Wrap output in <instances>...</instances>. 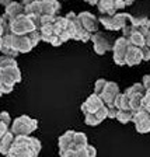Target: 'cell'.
<instances>
[{
	"instance_id": "1",
	"label": "cell",
	"mask_w": 150,
	"mask_h": 157,
	"mask_svg": "<svg viewBox=\"0 0 150 157\" xmlns=\"http://www.w3.org/2000/svg\"><path fill=\"white\" fill-rule=\"evenodd\" d=\"M39 139L31 135H16L9 153L4 157H38L41 151Z\"/></svg>"
},
{
	"instance_id": "2",
	"label": "cell",
	"mask_w": 150,
	"mask_h": 157,
	"mask_svg": "<svg viewBox=\"0 0 150 157\" xmlns=\"http://www.w3.org/2000/svg\"><path fill=\"white\" fill-rule=\"evenodd\" d=\"M34 29H38L37 25L34 24V21L27 16L25 13L21 16L13 18L9 23H4V33H10V34H17V35H24L28 34Z\"/></svg>"
},
{
	"instance_id": "3",
	"label": "cell",
	"mask_w": 150,
	"mask_h": 157,
	"mask_svg": "<svg viewBox=\"0 0 150 157\" xmlns=\"http://www.w3.org/2000/svg\"><path fill=\"white\" fill-rule=\"evenodd\" d=\"M98 21L102 24L107 29L110 31H119L122 29L126 24L132 23V16L128 13H117L114 16H108V14H102Z\"/></svg>"
},
{
	"instance_id": "4",
	"label": "cell",
	"mask_w": 150,
	"mask_h": 157,
	"mask_svg": "<svg viewBox=\"0 0 150 157\" xmlns=\"http://www.w3.org/2000/svg\"><path fill=\"white\" fill-rule=\"evenodd\" d=\"M37 128H38L37 119L29 118L28 115H21L11 122L10 129L14 135H31L37 131Z\"/></svg>"
},
{
	"instance_id": "5",
	"label": "cell",
	"mask_w": 150,
	"mask_h": 157,
	"mask_svg": "<svg viewBox=\"0 0 150 157\" xmlns=\"http://www.w3.org/2000/svg\"><path fill=\"white\" fill-rule=\"evenodd\" d=\"M146 88L142 83H135L133 86H131L129 88L125 90V94L129 97V108L137 111L142 108V102H143V97L146 94Z\"/></svg>"
},
{
	"instance_id": "6",
	"label": "cell",
	"mask_w": 150,
	"mask_h": 157,
	"mask_svg": "<svg viewBox=\"0 0 150 157\" xmlns=\"http://www.w3.org/2000/svg\"><path fill=\"white\" fill-rule=\"evenodd\" d=\"M66 18L72 21V27H73V39L76 41H82V42H87L88 39L91 38V33H88L87 29L82 25V23L79 21L77 14H75L73 11L66 16Z\"/></svg>"
},
{
	"instance_id": "7",
	"label": "cell",
	"mask_w": 150,
	"mask_h": 157,
	"mask_svg": "<svg viewBox=\"0 0 150 157\" xmlns=\"http://www.w3.org/2000/svg\"><path fill=\"white\" fill-rule=\"evenodd\" d=\"M131 42L126 36H119L114 42L112 45V51H114V62L119 66H124L125 65V55H126V51L129 48Z\"/></svg>"
},
{
	"instance_id": "8",
	"label": "cell",
	"mask_w": 150,
	"mask_h": 157,
	"mask_svg": "<svg viewBox=\"0 0 150 157\" xmlns=\"http://www.w3.org/2000/svg\"><path fill=\"white\" fill-rule=\"evenodd\" d=\"M132 122L135 124V129L139 133H149L150 132V112H147L144 108L135 111Z\"/></svg>"
},
{
	"instance_id": "9",
	"label": "cell",
	"mask_w": 150,
	"mask_h": 157,
	"mask_svg": "<svg viewBox=\"0 0 150 157\" xmlns=\"http://www.w3.org/2000/svg\"><path fill=\"white\" fill-rule=\"evenodd\" d=\"M93 41V46H94V51L97 55H104L107 53L108 51L112 49V42L111 39L105 36V34L102 33H95V34H91V38Z\"/></svg>"
},
{
	"instance_id": "10",
	"label": "cell",
	"mask_w": 150,
	"mask_h": 157,
	"mask_svg": "<svg viewBox=\"0 0 150 157\" xmlns=\"http://www.w3.org/2000/svg\"><path fill=\"white\" fill-rule=\"evenodd\" d=\"M98 11L101 14H108V16H114L117 11L126 7L124 0H100L97 3Z\"/></svg>"
},
{
	"instance_id": "11",
	"label": "cell",
	"mask_w": 150,
	"mask_h": 157,
	"mask_svg": "<svg viewBox=\"0 0 150 157\" xmlns=\"http://www.w3.org/2000/svg\"><path fill=\"white\" fill-rule=\"evenodd\" d=\"M104 104V101H102V98L100 97L98 94H95V93H93L90 97L86 100L82 104V107H80V109H82L83 114H91V112H95L98 111L100 108L102 107Z\"/></svg>"
},
{
	"instance_id": "12",
	"label": "cell",
	"mask_w": 150,
	"mask_h": 157,
	"mask_svg": "<svg viewBox=\"0 0 150 157\" xmlns=\"http://www.w3.org/2000/svg\"><path fill=\"white\" fill-rule=\"evenodd\" d=\"M119 93H121L119 91V86H118L117 83L107 82V84H105L102 93L100 94V97L102 98V101H104L105 105H114V100Z\"/></svg>"
},
{
	"instance_id": "13",
	"label": "cell",
	"mask_w": 150,
	"mask_h": 157,
	"mask_svg": "<svg viewBox=\"0 0 150 157\" xmlns=\"http://www.w3.org/2000/svg\"><path fill=\"white\" fill-rule=\"evenodd\" d=\"M77 18H79V21L82 23V25L87 29L88 33H91V34L97 33L100 21H98V18L94 16V14L88 13V11H83V13L77 14Z\"/></svg>"
},
{
	"instance_id": "14",
	"label": "cell",
	"mask_w": 150,
	"mask_h": 157,
	"mask_svg": "<svg viewBox=\"0 0 150 157\" xmlns=\"http://www.w3.org/2000/svg\"><path fill=\"white\" fill-rule=\"evenodd\" d=\"M143 60V56H142V49L139 46L135 45H129L126 51V55H125V65L128 66H136Z\"/></svg>"
},
{
	"instance_id": "15",
	"label": "cell",
	"mask_w": 150,
	"mask_h": 157,
	"mask_svg": "<svg viewBox=\"0 0 150 157\" xmlns=\"http://www.w3.org/2000/svg\"><path fill=\"white\" fill-rule=\"evenodd\" d=\"M21 14H24V6L20 2H11L10 4H7L6 10H4V23H9V21H11L13 18L21 16Z\"/></svg>"
},
{
	"instance_id": "16",
	"label": "cell",
	"mask_w": 150,
	"mask_h": 157,
	"mask_svg": "<svg viewBox=\"0 0 150 157\" xmlns=\"http://www.w3.org/2000/svg\"><path fill=\"white\" fill-rule=\"evenodd\" d=\"M2 70H3V82L9 83V84H11V86L21 82V72H20L18 66L2 69Z\"/></svg>"
},
{
	"instance_id": "17",
	"label": "cell",
	"mask_w": 150,
	"mask_h": 157,
	"mask_svg": "<svg viewBox=\"0 0 150 157\" xmlns=\"http://www.w3.org/2000/svg\"><path fill=\"white\" fill-rule=\"evenodd\" d=\"M73 139H75V131H67L59 137V153L67 150V149H72L73 146Z\"/></svg>"
},
{
	"instance_id": "18",
	"label": "cell",
	"mask_w": 150,
	"mask_h": 157,
	"mask_svg": "<svg viewBox=\"0 0 150 157\" xmlns=\"http://www.w3.org/2000/svg\"><path fill=\"white\" fill-rule=\"evenodd\" d=\"M14 136H16V135L10 129L9 132H6L3 136L0 137V154L6 156V154L9 153L10 147H11V144H13V142H14Z\"/></svg>"
},
{
	"instance_id": "19",
	"label": "cell",
	"mask_w": 150,
	"mask_h": 157,
	"mask_svg": "<svg viewBox=\"0 0 150 157\" xmlns=\"http://www.w3.org/2000/svg\"><path fill=\"white\" fill-rule=\"evenodd\" d=\"M132 27H133V31H137V33L146 35L147 31L150 29V20L146 17H140V18L132 17Z\"/></svg>"
},
{
	"instance_id": "20",
	"label": "cell",
	"mask_w": 150,
	"mask_h": 157,
	"mask_svg": "<svg viewBox=\"0 0 150 157\" xmlns=\"http://www.w3.org/2000/svg\"><path fill=\"white\" fill-rule=\"evenodd\" d=\"M41 6H42V14H49V16H56L60 9V3L58 0H41Z\"/></svg>"
},
{
	"instance_id": "21",
	"label": "cell",
	"mask_w": 150,
	"mask_h": 157,
	"mask_svg": "<svg viewBox=\"0 0 150 157\" xmlns=\"http://www.w3.org/2000/svg\"><path fill=\"white\" fill-rule=\"evenodd\" d=\"M86 144H88V140L84 132H75V139H73V146H72L73 150H79V149L84 147Z\"/></svg>"
},
{
	"instance_id": "22",
	"label": "cell",
	"mask_w": 150,
	"mask_h": 157,
	"mask_svg": "<svg viewBox=\"0 0 150 157\" xmlns=\"http://www.w3.org/2000/svg\"><path fill=\"white\" fill-rule=\"evenodd\" d=\"M133 114L135 111L131 109V108H125V109H118V115H117V119L121 124H128L133 119Z\"/></svg>"
},
{
	"instance_id": "23",
	"label": "cell",
	"mask_w": 150,
	"mask_h": 157,
	"mask_svg": "<svg viewBox=\"0 0 150 157\" xmlns=\"http://www.w3.org/2000/svg\"><path fill=\"white\" fill-rule=\"evenodd\" d=\"M128 39H129V42H131L132 45L139 46V48H142L143 45H146V35L137 33V31H133L131 35L128 36Z\"/></svg>"
},
{
	"instance_id": "24",
	"label": "cell",
	"mask_w": 150,
	"mask_h": 157,
	"mask_svg": "<svg viewBox=\"0 0 150 157\" xmlns=\"http://www.w3.org/2000/svg\"><path fill=\"white\" fill-rule=\"evenodd\" d=\"M114 105L118 108V109L129 108V97H128L125 93H119V94L115 97V100H114Z\"/></svg>"
},
{
	"instance_id": "25",
	"label": "cell",
	"mask_w": 150,
	"mask_h": 157,
	"mask_svg": "<svg viewBox=\"0 0 150 157\" xmlns=\"http://www.w3.org/2000/svg\"><path fill=\"white\" fill-rule=\"evenodd\" d=\"M14 66H18L17 65V60L11 56H0V69H7V67H14Z\"/></svg>"
},
{
	"instance_id": "26",
	"label": "cell",
	"mask_w": 150,
	"mask_h": 157,
	"mask_svg": "<svg viewBox=\"0 0 150 157\" xmlns=\"http://www.w3.org/2000/svg\"><path fill=\"white\" fill-rule=\"evenodd\" d=\"M84 122L87 125H90V126H97V125L101 124V121L97 118V115H95V112H91V114H86L84 115Z\"/></svg>"
},
{
	"instance_id": "27",
	"label": "cell",
	"mask_w": 150,
	"mask_h": 157,
	"mask_svg": "<svg viewBox=\"0 0 150 157\" xmlns=\"http://www.w3.org/2000/svg\"><path fill=\"white\" fill-rule=\"evenodd\" d=\"M105 84H107V80L105 78H98L97 82H95V86H94V93L95 94H101L102 93V90H104V87H105Z\"/></svg>"
},
{
	"instance_id": "28",
	"label": "cell",
	"mask_w": 150,
	"mask_h": 157,
	"mask_svg": "<svg viewBox=\"0 0 150 157\" xmlns=\"http://www.w3.org/2000/svg\"><path fill=\"white\" fill-rule=\"evenodd\" d=\"M142 108H144L147 112H150V90H147L146 94H144L143 102H142Z\"/></svg>"
},
{
	"instance_id": "29",
	"label": "cell",
	"mask_w": 150,
	"mask_h": 157,
	"mask_svg": "<svg viewBox=\"0 0 150 157\" xmlns=\"http://www.w3.org/2000/svg\"><path fill=\"white\" fill-rule=\"evenodd\" d=\"M108 107V118L111 119H117V115H118V108L115 105H107Z\"/></svg>"
},
{
	"instance_id": "30",
	"label": "cell",
	"mask_w": 150,
	"mask_h": 157,
	"mask_svg": "<svg viewBox=\"0 0 150 157\" xmlns=\"http://www.w3.org/2000/svg\"><path fill=\"white\" fill-rule=\"evenodd\" d=\"M13 87H14V86L9 84V83H6V82H3L2 84H0V90H2V93H3V94H9V93H11V91H13Z\"/></svg>"
},
{
	"instance_id": "31",
	"label": "cell",
	"mask_w": 150,
	"mask_h": 157,
	"mask_svg": "<svg viewBox=\"0 0 150 157\" xmlns=\"http://www.w3.org/2000/svg\"><path fill=\"white\" fill-rule=\"evenodd\" d=\"M59 154H60V157H79L77 151L73 150V149H67V150L62 151V153H59Z\"/></svg>"
},
{
	"instance_id": "32",
	"label": "cell",
	"mask_w": 150,
	"mask_h": 157,
	"mask_svg": "<svg viewBox=\"0 0 150 157\" xmlns=\"http://www.w3.org/2000/svg\"><path fill=\"white\" fill-rule=\"evenodd\" d=\"M142 56H143V60H150V48L146 45L142 46Z\"/></svg>"
},
{
	"instance_id": "33",
	"label": "cell",
	"mask_w": 150,
	"mask_h": 157,
	"mask_svg": "<svg viewBox=\"0 0 150 157\" xmlns=\"http://www.w3.org/2000/svg\"><path fill=\"white\" fill-rule=\"evenodd\" d=\"M142 84L144 86V88H146V90H150V75L143 76V83H142Z\"/></svg>"
},
{
	"instance_id": "34",
	"label": "cell",
	"mask_w": 150,
	"mask_h": 157,
	"mask_svg": "<svg viewBox=\"0 0 150 157\" xmlns=\"http://www.w3.org/2000/svg\"><path fill=\"white\" fill-rule=\"evenodd\" d=\"M34 2H37V0H20V3L23 4V6H27L29 3H34Z\"/></svg>"
},
{
	"instance_id": "35",
	"label": "cell",
	"mask_w": 150,
	"mask_h": 157,
	"mask_svg": "<svg viewBox=\"0 0 150 157\" xmlns=\"http://www.w3.org/2000/svg\"><path fill=\"white\" fill-rule=\"evenodd\" d=\"M146 46H149L150 48V29L147 31V34H146Z\"/></svg>"
},
{
	"instance_id": "36",
	"label": "cell",
	"mask_w": 150,
	"mask_h": 157,
	"mask_svg": "<svg viewBox=\"0 0 150 157\" xmlns=\"http://www.w3.org/2000/svg\"><path fill=\"white\" fill-rule=\"evenodd\" d=\"M4 34V23H0V38L3 36Z\"/></svg>"
},
{
	"instance_id": "37",
	"label": "cell",
	"mask_w": 150,
	"mask_h": 157,
	"mask_svg": "<svg viewBox=\"0 0 150 157\" xmlns=\"http://www.w3.org/2000/svg\"><path fill=\"white\" fill-rule=\"evenodd\" d=\"M84 2L86 3H88V4H93V6H94V4L97 6V3L100 2V0H84Z\"/></svg>"
},
{
	"instance_id": "38",
	"label": "cell",
	"mask_w": 150,
	"mask_h": 157,
	"mask_svg": "<svg viewBox=\"0 0 150 157\" xmlns=\"http://www.w3.org/2000/svg\"><path fill=\"white\" fill-rule=\"evenodd\" d=\"M13 2V0H0V4H3V6H7V4H10Z\"/></svg>"
},
{
	"instance_id": "39",
	"label": "cell",
	"mask_w": 150,
	"mask_h": 157,
	"mask_svg": "<svg viewBox=\"0 0 150 157\" xmlns=\"http://www.w3.org/2000/svg\"><path fill=\"white\" fill-rule=\"evenodd\" d=\"M124 2H125V4H126V6H131V4L133 3L135 0H124Z\"/></svg>"
},
{
	"instance_id": "40",
	"label": "cell",
	"mask_w": 150,
	"mask_h": 157,
	"mask_svg": "<svg viewBox=\"0 0 150 157\" xmlns=\"http://www.w3.org/2000/svg\"><path fill=\"white\" fill-rule=\"evenodd\" d=\"M2 83H3V70L0 69V84H2Z\"/></svg>"
},
{
	"instance_id": "41",
	"label": "cell",
	"mask_w": 150,
	"mask_h": 157,
	"mask_svg": "<svg viewBox=\"0 0 150 157\" xmlns=\"http://www.w3.org/2000/svg\"><path fill=\"white\" fill-rule=\"evenodd\" d=\"M0 23H4V18L2 16H0Z\"/></svg>"
},
{
	"instance_id": "42",
	"label": "cell",
	"mask_w": 150,
	"mask_h": 157,
	"mask_svg": "<svg viewBox=\"0 0 150 157\" xmlns=\"http://www.w3.org/2000/svg\"><path fill=\"white\" fill-rule=\"evenodd\" d=\"M2 95H3V93H2V90H0V97H2Z\"/></svg>"
},
{
	"instance_id": "43",
	"label": "cell",
	"mask_w": 150,
	"mask_h": 157,
	"mask_svg": "<svg viewBox=\"0 0 150 157\" xmlns=\"http://www.w3.org/2000/svg\"><path fill=\"white\" fill-rule=\"evenodd\" d=\"M0 48H2V38H0Z\"/></svg>"
},
{
	"instance_id": "44",
	"label": "cell",
	"mask_w": 150,
	"mask_h": 157,
	"mask_svg": "<svg viewBox=\"0 0 150 157\" xmlns=\"http://www.w3.org/2000/svg\"><path fill=\"white\" fill-rule=\"evenodd\" d=\"M0 137H2V136H0Z\"/></svg>"
}]
</instances>
